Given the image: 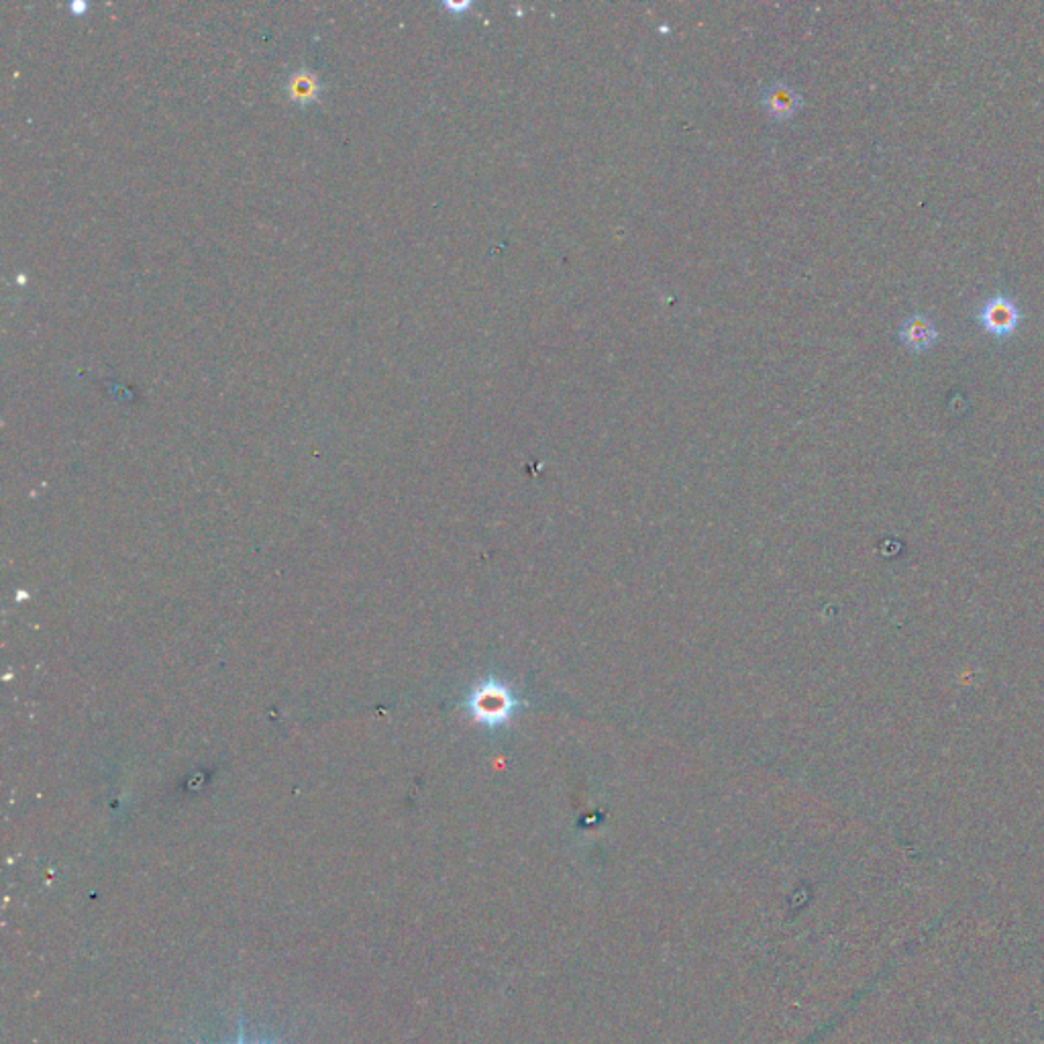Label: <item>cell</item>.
<instances>
[{
  "mask_svg": "<svg viewBox=\"0 0 1044 1044\" xmlns=\"http://www.w3.org/2000/svg\"><path fill=\"white\" fill-rule=\"evenodd\" d=\"M898 339L914 353H924L938 341V331L934 323L924 315H912L906 319L898 331Z\"/></svg>",
  "mask_w": 1044,
  "mask_h": 1044,
  "instance_id": "obj_2",
  "label": "cell"
},
{
  "mask_svg": "<svg viewBox=\"0 0 1044 1044\" xmlns=\"http://www.w3.org/2000/svg\"><path fill=\"white\" fill-rule=\"evenodd\" d=\"M229 1044H278V1042L274 1038H268V1036H259V1038L249 1040L247 1032H245V1018H243V1012H241L239 1014V1024H237V1038H235V1042H229Z\"/></svg>",
  "mask_w": 1044,
  "mask_h": 1044,
  "instance_id": "obj_5",
  "label": "cell"
},
{
  "mask_svg": "<svg viewBox=\"0 0 1044 1044\" xmlns=\"http://www.w3.org/2000/svg\"><path fill=\"white\" fill-rule=\"evenodd\" d=\"M977 319L989 335H994L998 339H1006L1016 333V329L1022 321V315H1020L1018 306L1010 298L994 296L981 306Z\"/></svg>",
  "mask_w": 1044,
  "mask_h": 1044,
  "instance_id": "obj_1",
  "label": "cell"
},
{
  "mask_svg": "<svg viewBox=\"0 0 1044 1044\" xmlns=\"http://www.w3.org/2000/svg\"><path fill=\"white\" fill-rule=\"evenodd\" d=\"M321 90V84H319V78L315 72L310 70H298L290 76L288 80V92H290V98L296 100V102H310L315 100L317 94Z\"/></svg>",
  "mask_w": 1044,
  "mask_h": 1044,
  "instance_id": "obj_4",
  "label": "cell"
},
{
  "mask_svg": "<svg viewBox=\"0 0 1044 1044\" xmlns=\"http://www.w3.org/2000/svg\"><path fill=\"white\" fill-rule=\"evenodd\" d=\"M763 102H765V109L773 117L786 119V117H792L800 109L802 98L786 84H773L767 88Z\"/></svg>",
  "mask_w": 1044,
  "mask_h": 1044,
  "instance_id": "obj_3",
  "label": "cell"
}]
</instances>
